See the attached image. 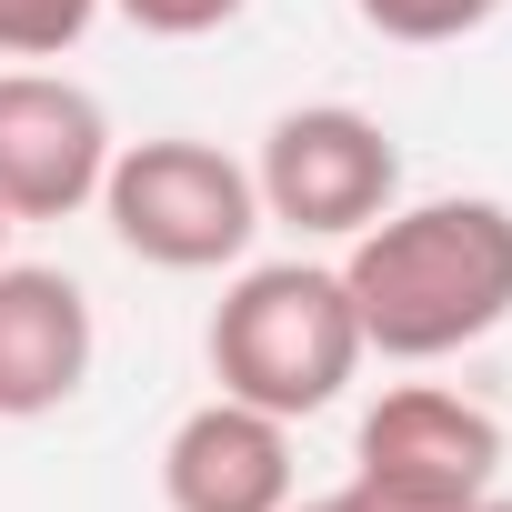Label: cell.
<instances>
[{
	"instance_id": "obj_3",
	"label": "cell",
	"mask_w": 512,
	"mask_h": 512,
	"mask_svg": "<svg viewBox=\"0 0 512 512\" xmlns=\"http://www.w3.org/2000/svg\"><path fill=\"white\" fill-rule=\"evenodd\" d=\"M91 211L111 221V241L131 251V262H151V272H241L251 241H262L251 161H231L221 141H191V131L121 141Z\"/></svg>"
},
{
	"instance_id": "obj_14",
	"label": "cell",
	"mask_w": 512,
	"mask_h": 512,
	"mask_svg": "<svg viewBox=\"0 0 512 512\" xmlns=\"http://www.w3.org/2000/svg\"><path fill=\"white\" fill-rule=\"evenodd\" d=\"M472 512H512V502H502V492H482V502H472Z\"/></svg>"
},
{
	"instance_id": "obj_9",
	"label": "cell",
	"mask_w": 512,
	"mask_h": 512,
	"mask_svg": "<svg viewBox=\"0 0 512 512\" xmlns=\"http://www.w3.org/2000/svg\"><path fill=\"white\" fill-rule=\"evenodd\" d=\"M352 11H362V31L432 51V41H472V31H492L512 0H352Z\"/></svg>"
},
{
	"instance_id": "obj_2",
	"label": "cell",
	"mask_w": 512,
	"mask_h": 512,
	"mask_svg": "<svg viewBox=\"0 0 512 512\" xmlns=\"http://www.w3.org/2000/svg\"><path fill=\"white\" fill-rule=\"evenodd\" d=\"M201 352H211V382L231 402H262L282 422L332 412L352 392V372L372 362L332 262H241L221 282V302H211Z\"/></svg>"
},
{
	"instance_id": "obj_10",
	"label": "cell",
	"mask_w": 512,
	"mask_h": 512,
	"mask_svg": "<svg viewBox=\"0 0 512 512\" xmlns=\"http://www.w3.org/2000/svg\"><path fill=\"white\" fill-rule=\"evenodd\" d=\"M111 0H0V61H61L91 41Z\"/></svg>"
},
{
	"instance_id": "obj_11",
	"label": "cell",
	"mask_w": 512,
	"mask_h": 512,
	"mask_svg": "<svg viewBox=\"0 0 512 512\" xmlns=\"http://www.w3.org/2000/svg\"><path fill=\"white\" fill-rule=\"evenodd\" d=\"M111 11L141 31V41H211V31H231L251 0H111Z\"/></svg>"
},
{
	"instance_id": "obj_7",
	"label": "cell",
	"mask_w": 512,
	"mask_h": 512,
	"mask_svg": "<svg viewBox=\"0 0 512 512\" xmlns=\"http://www.w3.org/2000/svg\"><path fill=\"white\" fill-rule=\"evenodd\" d=\"M302 492L292 472V422L262 412V402H191L161 442V502L171 512H282Z\"/></svg>"
},
{
	"instance_id": "obj_4",
	"label": "cell",
	"mask_w": 512,
	"mask_h": 512,
	"mask_svg": "<svg viewBox=\"0 0 512 512\" xmlns=\"http://www.w3.org/2000/svg\"><path fill=\"white\" fill-rule=\"evenodd\" d=\"M251 191H262V221L302 231V241H352L402 201V151L372 111L352 101H302L262 131V161H251Z\"/></svg>"
},
{
	"instance_id": "obj_6",
	"label": "cell",
	"mask_w": 512,
	"mask_h": 512,
	"mask_svg": "<svg viewBox=\"0 0 512 512\" xmlns=\"http://www.w3.org/2000/svg\"><path fill=\"white\" fill-rule=\"evenodd\" d=\"M352 472L402 492V502H432V512H472L492 482H502V422L442 382H392L362 432H352Z\"/></svg>"
},
{
	"instance_id": "obj_13",
	"label": "cell",
	"mask_w": 512,
	"mask_h": 512,
	"mask_svg": "<svg viewBox=\"0 0 512 512\" xmlns=\"http://www.w3.org/2000/svg\"><path fill=\"white\" fill-rule=\"evenodd\" d=\"M11 231H21V221H11V211H0V262H11Z\"/></svg>"
},
{
	"instance_id": "obj_5",
	"label": "cell",
	"mask_w": 512,
	"mask_h": 512,
	"mask_svg": "<svg viewBox=\"0 0 512 512\" xmlns=\"http://www.w3.org/2000/svg\"><path fill=\"white\" fill-rule=\"evenodd\" d=\"M111 151H121L111 111L81 81H61L41 61L0 71V211H11V221H71V211H91Z\"/></svg>"
},
{
	"instance_id": "obj_8",
	"label": "cell",
	"mask_w": 512,
	"mask_h": 512,
	"mask_svg": "<svg viewBox=\"0 0 512 512\" xmlns=\"http://www.w3.org/2000/svg\"><path fill=\"white\" fill-rule=\"evenodd\" d=\"M101 362L91 292L51 262H0V422L61 412Z\"/></svg>"
},
{
	"instance_id": "obj_12",
	"label": "cell",
	"mask_w": 512,
	"mask_h": 512,
	"mask_svg": "<svg viewBox=\"0 0 512 512\" xmlns=\"http://www.w3.org/2000/svg\"><path fill=\"white\" fill-rule=\"evenodd\" d=\"M282 512H432V502H402V492H382V482H362V472H352L342 492H312V502L292 492Z\"/></svg>"
},
{
	"instance_id": "obj_1",
	"label": "cell",
	"mask_w": 512,
	"mask_h": 512,
	"mask_svg": "<svg viewBox=\"0 0 512 512\" xmlns=\"http://www.w3.org/2000/svg\"><path fill=\"white\" fill-rule=\"evenodd\" d=\"M342 292L362 352L382 362H452L512 322V211L492 191L392 201L372 231L342 241Z\"/></svg>"
}]
</instances>
